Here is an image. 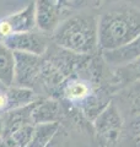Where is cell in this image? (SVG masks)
<instances>
[{
	"mask_svg": "<svg viewBox=\"0 0 140 147\" xmlns=\"http://www.w3.org/2000/svg\"><path fill=\"white\" fill-rule=\"evenodd\" d=\"M59 129V123L35 125L33 134L31 136V140L27 147H47L50 144V141L53 140V137L58 134Z\"/></svg>",
	"mask_w": 140,
	"mask_h": 147,
	"instance_id": "cell-11",
	"label": "cell"
},
{
	"mask_svg": "<svg viewBox=\"0 0 140 147\" xmlns=\"http://www.w3.org/2000/svg\"><path fill=\"white\" fill-rule=\"evenodd\" d=\"M10 112V102H9L7 87L6 90L0 91V113H9Z\"/></svg>",
	"mask_w": 140,
	"mask_h": 147,
	"instance_id": "cell-14",
	"label": "cell"
},
{
	"mask_svg": "<svg viewBox=\"0 0 140 147\" xmlns=\"http://www.w3.org/2000/svg\"><path fill=\"white\" fill-rule=\"evenodd\" d=\"M113 75L119 88L129 84H133V82L140 81V58L124 66L114 67Z\"/></svg>",
	"mask_w": 140,
	"mask_h": 147,
	"instance_id": "cell-13",
	"label": "cell"
},
{
	"mask_svg": "<svg viewBox=\"0 0 140 147\" xmlns=\"http://www.w3.org/2000/svg\"><path fill=\"white\" fill-rule=\"evenodd\" d=\"M1 43L14 53H25L36 57H43L49 45L52 44V40L49 36L42 33L38 30H35L31 32L12 34L3 39Z\"/></svg>",
	"mask_w": 140,
	"mask_h": 147,
	"instance_id": "cell-5",
	"label": "cell"
},
{
	"mask_svg": "<svg viewBox=\"0 0 140 147\" xmlns=\"http://www.w3.org/2000/svg\"><path fill=\"white\" fill-rule=\"evenodd\" d=\"M102 58L112 69L120 67L140 58V36L122 48L101 52Z\"/></svg>",
	"mask_w": 140,
	"mask_h": 147,
	"instance_id": "cell-9",
	"label": "cell"
},
{
	"mask_svg": "<svg viewBox=\"0 0 140 147\" xmlns=\"http://www.w3.org/2000/svg\"><path fill=\"white\" fill-rule=\"evenodd\" d=\"M68 113V108L60 100L54 98H39L32 104L30 117L33 125L52 123L60 124Z\"/></svg>",
	"mask_w": 140,
	"mask_h": 147,
	"instance_id": "cell-7",
	"label": "cell"
},
{
	"mask_svg": "<svg viewBox=\"0 0 140 147\" xmlns=\"http://www.w3.org/2000/svg\"><path fill=\"white\" fill-rule=\"evenodd\" d=\"M113 102L125 119L140 115V81L123 86L117 91Z\"/></svg>",
	"mask_w": 140,
	"mask_h": 147,
	"instance_id": "cell-8",
	"label": "cell"
},
{
	"mask_svg": "<svg viewBox=\"0 0 140 147\" xmlns=\"http://www.w3.org/2000/svg\"><path fill=\"white\" fill-rule=\"evenodd\" d=\"M117 147H140V115L124 120L123 132Z\"/></svg>",
	"mask_w": 140,
	"mask_h": 147,
	"instance_id": "cell-12",
	"label": "cell"
},
{
	"mask_svg": "<svg viewBox=\"0 0 140 147\" xmlns=\"http://www.w3.org/2000/svg\"><path fill=\"white\" fill-rule=\"evenodd\" d=\"M101 1L81 9L67 17L50 34L57 47L81 57L100 53L99 48V10Z\"/></svg>",
	"mask_w": 140,
	"mask_h": 147,
	"instance_id": "cell-2",
	"label": "cell"
},
{
	"mask_svg": "<svg viewBox=\"0 0 140 147\" xmlns=\"http://www.w3.org/2000/svg\"><path fill=\"white\" fill-rule=\"evenodd\" d=\"M15 80V54L0 42V84L12 87Z\"/></svg>",
	"mask_w": 140,
	"mask_h": 147,
	"instance_id": "cell-10",
	"label": "cell"
},
{
	"mask_svg": "<svg viewBox=\"0 0 140 147\" xmlns=\"http://www.w3.org/2000/svg\"><path fill=\"white\" fill-rule=\"evenodd\" d=\"M36 28V3L0 20V42L12 34L31 32Z\"/></svg>",
	"mask_w": 140,
	"mask_h": 147,
	"instance_id": "cell-6",
	"label": "cell"
},
{
	"mask_svg": "<svg viewBox=\"0 0 140 147\" xmlns=\"http://www.w3.org/2000/svg\"><path fill=\"white\" fill-rule=\"evenodd\" d=\"M92 136L97 147H117L123 132L124 118L112 102L91 123Z\"/></svg>",
	"mask_w": 140,
	"mask_h": 147,
	"instance_id": "cell-3",
	"label": "cell"
},
{
	"mask_svg": "<svg viewBox=\"0 0 140 147\" xmlns=\"http://www.w3.org/2000/svg\"><path fill=\"white\" fill-rule=\"evenodd\" d=\"M15 54V80L14 86L20 88L32 90L37 94V88L39 86L43 57L14 53Z\"/></svg>",
	"mask_w": 140,
	"mask_h": 147,
	"instance_id": "cell-4",
	"label": "cell"
},
{
	"mask_svg": "<svg viewBox=\"0 0 140 147\" xmlns=\"http://www.w3.org/2000/svg\"><path fill=\"white\" fill-rule=\"evenodd\" d=\"M140 36V1H106L99 10L101 52L127 45Z\"/></svg>",
	"mask_w": 140,
	"mask_h": 147,
	"instance_id": "cell-1",
	"label": "cell"
}]
</instances>
